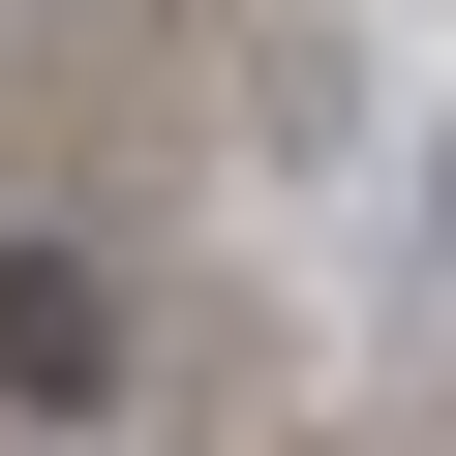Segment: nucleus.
Listing matches in <instances>:
<instances>
[{
  "mask_svg": "<svg viewBox=\"0 0 456 456\" xmlns=\"http://www.w3.org/2000/svg\"><path fill=\"white\" fill-rule=\"evenodd\" d=\"M426 244H456V122H426Z\"/></svg>",
  "mask_w": 456,
  "mask_h": 456,
  "instance_id": "obj_2",
  "label": "nucleus"
},
{
  "mask_svg": "<svg viewBox=\"0 0 456 456\" xmlns=\"http://www.w3.org/2000/svg\"><path fill=\"white\" fill-rule=\"evenodd\" d=\"M0 395H31V426L122 395V274H92V244H0Z\"/></svg>",
  "mask_w": 456,
  "mask_h": 456,
  "instance_id": "obj_1",
  "label": "nucleus"
}]
</instances>
